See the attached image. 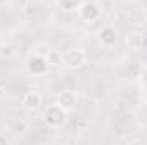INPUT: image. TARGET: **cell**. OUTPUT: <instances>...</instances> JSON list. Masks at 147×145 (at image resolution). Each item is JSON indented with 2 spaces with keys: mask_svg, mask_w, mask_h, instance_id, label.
<instances>
[{
  "mask_svg": "<svg viewBox=\"0 0 147 145\" xmlns=\"http://www.w3.org/2000/svg\"><path fill=\"white\" fill-rule=\"evenodd\" d=\"M86 62H87V55L80 48H70L62 55V65L70 70H77V68L84 67Z\"/></svg>",
  "mask_w": 147,
  "mask_h": 145,
  "instance_id": "1",
  "label": "cell"
},
{
  "mask_svg": "<svg viewBox=\"0 0 147 145\" xmlns=\"http://www.w3.org/2000/svg\"><path fill=\"white\" fill-rule=\"evenodd\" d=\"M43 119H45V123H46L48 126H51V128H60V126H63L65 121H67V111L63 108H60L58 104H51V106H48V108L45 109Z\"/></svg>",
  "mask_w": 147,
  "mask_h": 145,
  "instance_id": "2",
  "label": "cell"
},
{
  "mask_svg": "<svg viewBox=\"0 0 147 145\" xmlns=\"http://www.w3.org/2000/svg\"><path fill=\"white\" fill-rule=\"evenodd\" d=\"M26 70H28L29 75H33V77H39V75L46 73V70H48V62H46L45 56H41L36 51H33L28 56V60H26Z\"/></svg>",
  "mask_w": 147,
  "mask_h": 145,
  "instance_id": "3",
  "label": "cell"
},
{
  "mask_svg": "<svg viewBox=\"0 0 147 145\" xmlns=\"http://www.w3.org/2000/svg\"><path fill=\"white\" fill-rule=\"evenodd\" d=\"M77 14L84 22H96L101 17V9H99L98 3H94L91 0H86L77 7Z\"/></svg>",
  "mask_w": 147,
  "mask_h": 145,
  "instance_id": "4",
  "label": "cell"
},
{
  "mask_svg": "<svg viewBox=\"0 0 147 145\" xmlns=\"http://www.w3.org/2000/svg\"><path fill=\"white\" fill-rule=\"evenodd\" d=\"M77 101H79V99H77V94L74 92L72 89H65V91H62V92L57 96V104H58L60 108H63L67 113L75 109Z\"/></svg>",
  "mask_w": 147,
  "mask_h": 145,
  "instance_id": "5",
  "label": "cell"
},
{
  "mask_svg": "<svg viewBox=\"0 0 147 145\" xmlns=\"http://www.w3.org/2000/svg\"><path fill=\"white\" fill-rule=\"evenodd\" d=\"M98 39H99L101 46H105V48H111V46H115L116 41H118V33H116V29H115L113 26H105V28L99 31Z\"/></svg>",
  "mask_w": 147,
  "mask_h": 145,
  "instance_id": "6",
  "label": "cell"
},
{
  "mask_svg": "<svg viewBox=\"0 0 147 145\" xmlns=\"http://www.w3.org/2000/svg\"><path fill=\"white\" fill-rule=\"evenodd\" d=\"M21 104H22V108L26 109V111L34 113V111H38L39 106H41V96L38 94L36 91H28V92L22 96Z\"/></svg>",
  "mask_w": 147,
  "mask_h": 145,
  "instance_id": "7",
  "label": "cell"
},
{
  "mask_svg": "<svg viewBox=\"0 0 147 145\" xmlns=\"http://www.w3.org/2000/svg\"><path fill=\"white\" fill-rule=\"evenodd\" d=\"M125 44L132 51L142 50V46H144V36H142V33H139V31H128L127 36H125Z\"/></svg>",
  "mask_w": 147,
  "mask_h": 145,
  "instance_id": "8",
  "label": "cell"
},
{
  "mask_svg": "<svg viewBox=\"0 0 147 145\" xmlns=\"http://www.w3.org/2000/svg\"><path fill=\"white\" fill-rule=\"evenodd\" d=\"M55 3L65 10V12H70V10H77V7L82 3V0H55Z\"/></svg>",
  "mask_w": 147,
  "mask_h": 145,
  "instance_id": "9",
  "label": "cell"
},
{
  "mask_svg": "<svg viewBox=\"0 0 147 145\" xmlns=\"http://www.w3.org/2000/svg\"><path fill=\"white\" fill-rule=\"evenodd\" d=\"M46 62H48V67H58V65H62V55L55 48H51L50 53L46 55Z\"/></svg>",
  "mask_w": 147,
  "mask_h": 145,
  "instance_id": "10",
  "label": "cell"
},
{
  "mask_svg": "<svg viewBox=\"0 0 147 145\" xmlns=\"http://www.w3.org/2000/svg\"><path fill=\"white\" fill-rule=\"evenodd\" d=\"M50 50H51V46H50V44L41 43V44H38V46H36V50H34V51H36V53H39L41 56H45V58H46V55L50 53Z\"/></svg>",
  "mask_w": 147,
  "mask_h": 145,
  "instance_id": "11",
  "label": "cell"
},
{
  "mask_svg": "<svg viewBox=\"0 0 147 145\" xmlns=\"http://www.w3.org/2000/svg\"><path fill=\"white\" fill-rule=\"evenodd\" d=\"M0 144H9V140L5 137H0Z\"/></svg>",
  "mask_w": 147,
  "mask_h": 145,
  "instance_id": "12",
  "label": "cell"
},
{
  "mask_svg": "<svg viewBox=\"0 0 147 145\" xmlns=\"http://www.w3.org/2000/svg\"><path fill=\"white\" fill-rule=\"evenodd\" d=\"M144 82H146V85H147V67H146V70H144Z\"/></svg>",
  "mask_w": 147,
  "mask_h": 145,
  "instance_id": "13",
  "label": "cell"
},
{
  "mask_svg": "<svg viewBox=\"0 0 147 145\" xmlns=\"http://www.w3.org/2000/svg\"><path fill=\"white\" fill-rule=\"evenodd\" d=\"M82 2H86V0H82Z\"/></svg>",
  "mask_w": 147,
  "mask_h": 145,
  "instance_id": "14",
  "label": "cell"
}]
</instances>
